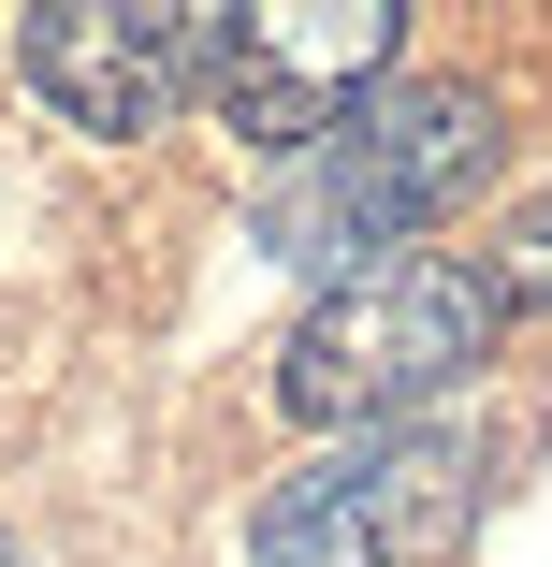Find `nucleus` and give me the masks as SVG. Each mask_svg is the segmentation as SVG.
<instances>
[{
  "mask_svg": "<svg viewBox=\"0 0 552 567\" xmlns=\"http://www.w3.org/2000/svg\"><path fill=\"white\" fill-rule=\"evenodd\" d=\"M494 175V87L466 73H393L378 102H350L305 161H277L262 189V248L320 262V277H364L393 248H421V218H451Z\"/></svg>",
  "mask_w": 552,
  "mask_h": 567,
  "instance_id": "nucleus-1",
  "label": "nucleus"
},
{
  "mask_svg": "<svg viewBox=\"0 0 552 567\" xmlns=\"http://www.w3.org/2000/svg\"><path fill=\"white\" fill-rule=\"evenodd\" d=\"M494 334H509V306L466 248H393L364 277H320V306L277 350V393L320 436H378V422H421L436 393H466L494 364Z\"/></svg>",
  "mask_w": 552,
  "mask_h": 567,
  "instance_id": "nucleus-2",
  "label": "nucleus"
},
{
  "mask_svg": "<svg viewBox=\"0 0 552 567\" xmlns=\"http://www.w3.org/2000/svg\"><path fill=\"white\" fill-rule=\"evenodd\" d=\"M480 524V436L466 422H378L335 436L248 509V567H436Z\"/></svg>",
  "mask_w": 552,
  "mask_h": 567,
  "instance_id": "nucleus-3",
  "label": "nucleus"
},
{
  "mask_svg": "<svg viewBox=\"0 0 552 567\" xmlns=\"http://www.w3.org/2000/svg\"><path fill=\"white\" fill-rule=\"evenodd\" d=\"M378 87H393V0H262V16H218V59H204V102L262 161H305Z\"/></svg>",
  "mask_w": 552,
  "mask_h": 567,
  "instance_id": "nucleus-4",
  "label": "nucleus"
},
{
  "mask_svg": "<svg viewBox=\"0 0 552 567\" xmlns=\"http://www.w3.org/2000/svg\"><path fill=\"white\" fill-rule=\"evenodd\" d=\"M15 59H30V87L59 102L73 132L132 146V132H160L175 102L204 87L218 16H204V0H44V16L15 30Z\"/></svg>",
  "mask_w": 552,
  "mask_h": 567,
  "instance_id": "nucleus-5",
  "label": "nucleus"
},
{
  "mask_svg": "<svg viewBox=\"0 0 552 567\" xmlns=\"http://www.w3.org/2000/svg\"><path fill=\"white\" fill-rule=\"evenodd\" d=\"M480 277H494V306H552V189H523V204L494 218Z\"/></svg>",
  "mask_w": 552,
  "mask_h": 567,
  "instance_id": "nucleus-6",
  "label": "nucleus"
},
{
  "mask_svg": "<svg viewBox=\"0 0 552 567\" xmlns=\"http://www.w3.org/2000/svg\"><path fill=\"white\" fill-rule=\"evenodd\" d=\"M0 567H30V553H15V538H0Z\"/></svg>",
  "mask_w": 552,
  "mask_h": 567,
  "instance_id": "nucleus-7",
  "label": "nucleus"
}]
</instances>
